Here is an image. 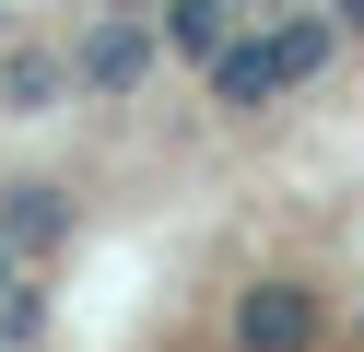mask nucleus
Returning a JSON list of instances; mask_svg holds the SVG:
<instances>
[{
    "label": "nucleus",
    "mask_w": 364,
    "mask_h": 352,
    "mask_svg": "<svg viewBox=\"0 0 364 352\" xmlns=\"http://www.w3.org/2000/svg\"><path fill=\"white\" fill-rule=\"evenodd\" d=\"M329 47H341V23H329V12H282V23H235V36L212 47V106L259 117L270 94L317 82V70H329Z\"/></svg>",
    "instance_id": "1"
},
{
    "label": "nucleus",
    "mask_w": 364,
    "mask_h": 352,
    "mask_svg": "<svg viewBox=\"0 0 364 352\" xmlns=\"http://www.w3.org/2000/svg\"><path fill=\"white\" fill-rule=\"evenodd\" d=\"M235 352H317V294L306 282H247L235 294Z\"/></svg>",
    "instance_id": "2"
},
{
    "label": "nucleus",
    "mask_w": 364,
    "mask_h": 352,
    "mask_svg": "<svg viewBox=\"0 0 364 352\" xmlns=\"http://www.w3.org/2000/svg\"><path fill=\"white\" fill-rule=\"evenodd\" d=\"M329 23H353V36H364V0H329Z\"/></svg>",
    "instance_id": "7"
},
{
    "label": "nucleus",
    "mask_w": 364,
    "mask_h": 352,
    "mask_svg": "<svg viewBox=\"0 0 364 352\" xmlns=\"http://www.w3.org/2000/svg\"><path fill=\"white\" fill-rule=\"evenodd\" d=\"M270 0H176L165 12V47H188V59H212L223 36H235V23H259Z\"/></svg>",
    "instance_id": "5"
},
{
    "label": "nucleus",
    "mask_w": 364,
    "mask_h": 352,
    "mask_svg": "<svg viewBox=\"0 0 364 352\" xmlns=\"http://www.w3.org/2000/svg\"><path fill=\"white\" fill-rule=\"evenodd\" d=\"M59 235H71V200H59V188H12V200H0V247L12 258H48Z\"/></svg>",
    "instance_id": "4"
},
{
    "label": "nucleus",
    "mask_w": 364,
    "mask_h": 352,
    "mask_svg": "<svg viewBox=\"0 0 364 352\" xmlns=\"http://www.w3.org/2000/svg\"><path fill=\"white\" fill-rule=\"evenodd\" d=\"M153 47H165V36L118 12V23H95V36H82V59H71V70H82V82H95V94H129V82H141V70H153Z\"/></svg>",
    "instance_id": "3"
},
{
    "label": "nucleus",
    "mask_w": 364,
    "mask_h": 352,
    "mask_svg": "<svg viewBox=\"0 0 364 352\" xmlns=\"http://www.w3.org/2000/svg\"><path fill=\"white\" fill-rule=\"evenodd\" d=\"M0 294H12V247H0Z\"/></svg>",
    "instance_id": "8"
},
{
    "label": "nucleus",
    "mask_w": 364,
    "mask_h": 352,
    "mask_svg": "<svg viewBox=\"0 0 364 352\" xmlns=\"http://www.w3.org/2000/svg\"><path fill=\"white\" fill-rule=\"evenodd\" d=\"M59 82H71V70H59V59H48V47H24V59L0 70V94H12V106H24V117H36V106H48V94H59Z\"/></svg>",
    "instance_id": "6"
},
{
    "label": "nucleus",
    "mask_w": 364,
    "mask_h": 352,
    "mask_svg": "<svg viewBox=\"0 0 364 352\" xmlns=\"http://www.w3.org/2000/svg\"><path fill=\"white\" fill-rule=\"evenodd\" d=\"M129 12H141V0H129Z\"/></svg>",
    "instance_id": "9"
}]
</instances>
